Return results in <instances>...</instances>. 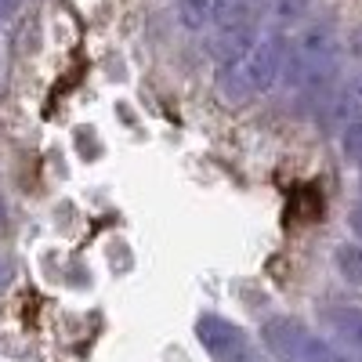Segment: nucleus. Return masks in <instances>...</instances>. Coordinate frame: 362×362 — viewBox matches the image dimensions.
Wrapping results in <instances>:
<instances>
[{
	"mask_svg": "<svg viewBox=\"0 0 362 362\" xmlns=\"http://www.w3.org/2000/svg\"><path fill=\"white\" fill-rule=\"evenodd\" d=\"M261 341L279 362H348L341 348H334L315 329H308L300 319L272 315L261 322Z\"/></svg>",
	"mask_w": 362,
	"mask_h": 362,
	"instance_id": "nucleus-3",
	"label": "nucleus"
},
{
	"mask_svg": "<svg viewBox=\"0 0 362 362\" xmlns=\"http://www.w3.org/2000/svg\"><path fill=\"white\" fill-rule=\"evenodd\" d=\"M341 153H344L348 163H358V167H362V119H351V124H344Z\"/></svg>",
	"mask_w": 362,
	"mask_h": 362,
	"instance_id": "nucleus-9",
	"label": "nucleus"
},
{
	"mask_svg": "<svg viewBox=\"0 0 362 362\" xmlns=\"http://www.w3.org/2000/svg\"><path fill=\"white\" fill-rule=\"evenodd\" d=\"M334 264L341 272V279H348L351 286H362V243H341L334 250Z\"/></svg>",
	"mask_w": 362,
	"mask_h": 362,
	"instance_id": "nucleus-8",
	"label": "nucleus"
},
{
	"mask_svg": "<svg viewBox=\"0 0 362 362\" xmlns=\"http://www.w3.org/2000/svg\"><path fill=\"white\" fill-rule=\"evenodd\" d=\"M326 116L329 119H362V69L355 76H348L337 90H329V105H326Z\"/></svg>",
	"mask_w": 362,
	"mask_h": 362,
	"instance_id": "nucleus-5",
	"label": "nucleus"
},
{
	"mask_svg": "<svg viewBox=\"0 0 362 362\" xmlns=\"http://www.w3.org/2000/svg\"><path fill=\"white\" fill-rule=\"evenodd\" d=\"M341 62H344V40L337 37V29L334 25H308L283 51V73L279 76H286V83H293V87L315 90L337 76Z\"/></svg>",
	"mask_w": 362,
	"mask_h": 362,
	"instance_id": "nucleus-2",
	"label": "nucleus"
},
{
	"mask_svg": "<svg viewBox=\"0 0 362 362\" xmlns=\"http://www.w3.org/2000/svg\"><path fill=\"white\" fill-rule=\"evenodd\" d=\"M283 51H286V40L279 33H264V37H254L250 44H243L239 51L225 54L218 66V76H214L218 98L232 109L261 98L283 73Z\"/></svg>",
	"mask_w": 362,
	"mask_h": 362,
	"instance_id": "nucleus-1",
	"label": "nucleus"
},
{
	"mask_svg": "<svg viewBox=\"0 0 362 362\" xmlns=\"http://www.w3.org/2000/svg\"><path fill=\"white\" fill-rule=\"evenodd\" d=\"M196 341L214 362H254V344L247 337V329L225 315L203 312L196 319Z\"/></svg>",
	"mask_w": 362,
	"mask_h": 362,
	"instance_id": "nucleus-4",
	"label": "nucleus"
},
{
	"mask_svg": "<svg viewBox=\"0 0 362 362\" xmlns=\"http://www.w3.org/2000/svg\"><path fill=\"white\" fill-rule=\"evenodd\" d=\"M15 8H18V0H0V22H4L8 15H15Z\"/></svg>",
	"mask_w": 362,
	"mask_h": 362,
	"instance_id": "nucleus-13",
	"label": "nucleus"
},
{
	"mask_svg": "<svg viewBox=\"0 0 362 362\" xmlns=\"http://www.w3.org/2000/svg\"><path fill=\"white\" fill-rule=\"evenodd\" d=\"M4 218H8V203L0 199V225H4Z\"/></svg>",
	"mask_w": 362,
	"mask_h": 362,
	"instance_id": "nucleus-14",
	"label": "nucleus"
},
{
	"mask_svg": "<svg viewBox=\"0 0 362 362\" xmlns=\"http://www.w3.org/2000/svg\"><path fill=\"white\" fill-rule=\"evenodd\" d=\"M218 11H221V0H177V22L192 29V33L214 29Z\"/></svg>",
	"mask_w": 362,
	"mask_h": 362,
	"instance_id": "nucleus-7",
	"label": "nucleus"
},
{
	"mask_svg": "<svg viewBox=\"0 0 362 362\" xmlns=\"http://www.w3.org/2000/svg\"><path fill=\"white\" fill-rule=\"evenodd\" d=\"M11 283V261L8 257H0V290H4Z\"/></svg>",
	"mask_w": 362,
	"mask_h": 362,
	"instance_id": "nucleus-11",
	"label": "nucleus"
},
{
	"mask_svg": "<svg viewBox=\"0 0 362 362\" xmlns=\"http://www.w3.org/2000/svg\"><path fill=\"white\" fill-rule=\"evenodd\" d=\"M351 232H355V235L362 239V203H358V206L351 210Z\"/></svg>",
	"mask_w": 362,
	"mask_h": 362,
	"instance_id": "nucleus-12",
	"label": "nucleus"
},
{
	"mask_svg": "<svg viewBox=\"0 0 362 362\" xmlns=\"http://www.w3.org/2000/svg\"><path fill=\"white\" fill-rule=\"evenodd\" d=\"M272 4H276V18L283 25H293V22H300V18L308 15L312 0H272Z\"/></svg>",
	"mask_w": 362,
	"mask_h": 362,
	"instance_id": "nucleus-10",
	"label": "nucleus"
},
{
	"mask_svg": "<svg viewBox=\"0 0 362 362\" xmlns=\"http://www.w3.org/2000/svg\"><path fill=\"white\" fill-rule=\"evenodd\" d=\"M322 322H326V329H329V334H334L344 348L362 351V308H348V305L326 308V312H322Z\"/></svg>",
	"mask_w": 362,
	"mask_h": 362,
	"instance_id": "nucleus-6",
	"label": "nucleus"
}]
</instances>
